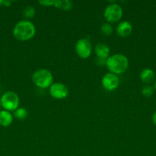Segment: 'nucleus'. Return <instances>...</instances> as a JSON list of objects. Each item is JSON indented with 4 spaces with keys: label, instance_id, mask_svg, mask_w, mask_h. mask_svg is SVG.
I'll use <instances>...</instances> for the list:
<instances>
[{
    "label": "nucleus",
    "instance_id": "nucleus-1",
    "mask_svg": "<svg viewBox=\"0 0 156 156\" xmlns=\"http://www.w3.org/2000/svg\"><path fill=\"white\" fill-rule=\"evenodd\" d=\"M35 34V27L33 23L28 20L20 21L13 30V35L17 40L21 41H28Z\"/></svg>",
    "mask_w": 156,
    "mask_h": 156
},
{
    "label": "nucleus",
    "instance_id": "nucleus-2",
    "mask_svg": "<svg viewBox=\"0 0 156 156\" xmlns=\"http://www.w3.org/2000/svg\"><path fill=\"white\" fill-rule=\"evenodd\" d=\"M106 66L111 73L122 74L128 69V59L122 54H115L109 56Z\"/></svg>",
    "mask_w": 156,
    "mask_h": 156
},
{
    "label": "nucleus",
    "instance_id": "nucleus-3",
    "mask_svg": "<svg viewBox=\"0 0 156 156\" xmlns=\"http://www.w3.org/2000/svg\"><path fill=\"white\" fill-rule=\"evenodd\" d=\"M32 81L38 88H47L53 84V76L49 70L41 69L33 73Z\"/></svg>",
    "mask_w": 156,
    "mask_h": 156
},
{
    "label": "nucleus",
    "instance_id": "nucleus-4",
    "mask_svg": "<svg viewBox=\"0 0 156 156\" xmlns=\"http://www.w3.org/2000/svg\"><path fill=\"white\" fill-rule=\"evenodd\" d=\"M1 106L8 111H15L18 108L19 98L15 92L12 91H6L2 94L1 99Z\"/></svg>",
    "mask_w": 156,
    "mask_h": 156
},
{
    "label": "nucleus",
    "instance_id": "nucleus-5",
    "mask_svg": "<svg viewBox=\"0 0 156 156\" xmlns=\"http://www.w3.org/2000/svg\"><path fill=\"white\" fill-rule=\"evenodd\" d=\"M123 12L121 6L118 4L109 5L104 11V17L109 23H115L122 18Z\"/></svg>",
    "mask_w": 156,
    "mask_h": 156
},
{
    "label": "nucleus",
    "instance_id": "nucleus-6",
    "mask_svg": "<svg viewBox=\"0 0 156 156\" xmlns=\"http://www.w3.org/2000/svg\"><path fill=\"white\" fill-rule=\"evenodd\" d=\"M76 53L82 59H87L90 56L92 52V45L87 38L80 39L76 42L75 46Z\"/></svg>",
    "mask_w": 156,
    "mask_h": 156
},
{
    "label": "nucleus",
    "instance_id": "nucleus-7",
    "mask_svg": "<svg viewBox=\"0 0 156 156\" xmlns=\"http://www.w3.org/2000/svg\"><path fill=\"white\" fill-rule=\"evenodd\" d=\"M50 94L55 99H64L68 95V88L61 82L53 83L49 88Z\"/></svg>",
    "mask_w": 156,
    "mask_h": 156
},
{
    "label": "nucleus",
    "instance_id": "nucleus-8",
    "mask_svg": "<svg viewBox=\"0 0 156 156\" xmlns=\"http://www.w3.org/2000/svg\"><path fill=\"white\" fill-rule=\"evenodd\" d=\"M102 85L106 91H113L119 86V79L116 74L111 73H106L102 79Z\"/></svg>",
    "mask_w": 156,
    "mask_h": 156
},
{
    "label": "nucleus",
    "instance_id": "nucleus-9",
    "mask_svg": "<svg viewBox=\"0 0 156 156\" xmlns=\"http://www.w3.org/2000/svg\"><path fill=\"white\" fill-rule=\"evenodd\" d=\"M117 34L121 37H128L132 32V26L131 23L128 21H124L119 23L116 27Z\"/></svg>",
    "mask_w": 156,
    "mask_h": 156
},
{
    "label": "nucleus",
    "instance_id": "nucleus-10",
    "mask_svg": "<svg viewBox=\"0 0 156 156\" xmlns=\"http://www.w3.org/2000/svg\"><path fill=\"white\" fill-rule=\"evenodd\" d=\"M110 47L106 44H98L95 47V53H96L97 58L101 59H108L109 55H110Z\"/></svg>",
    "mask_w": 156,
    "mask_h": 156
},
{
    "label": "nucleus",
    "instance_id": "nucleus-11",
    "mask_svg": "<svg viewBox=\"0 0 156 156\" xmlns=\"http://www.w3.org/2000/svg\"><path fill=\"white\" fill-rule=\"evenodd\" d=\"M154 76L155 75H154V71L151 69H144L140 73V79L144 83L148 84L151 82L154 79Z\"/></svg>",
    "mask_w": 156,
    "mask_h": 156
},
{
    "label": "nucleus",
    "instance_id": "nucleus-12",
    "mask_svg": "<svg viewBox=\"0 0 156 156\" xmlns=\"http://www.w3.org/2000/svg\"><path fill=\"white\" fill-rule=\"evenodd\" d=\"M13 120V116L9 111H0V125L2 126H9Z\"/></svg>",
    "mask_w": 156,
    "mask_h": 156
},
{
    "label": "nucleus",
    "instance_id": "nucleus-13",
    "mask_svg": "<svg viewBox=\"0 0 156 156\" xmlns=\"http://www.w3.org/2000/svg\"><path fill=\"white\" fill-rule=\"evenodd\" d=\"M54 6L64 11H70L73 8V3L69 0H55Z\"/></svg>",
    "mask_w": 156,
    "mask_h": 156
},
{
    "label": "nucleus",
    "instance_id": "nucleus-14",
    "mask_svg": "<svg viewBox=\"0 0 156 156\" xmlns=\"http://www.w3.org/2000/svg\"><path fill=\"white\" fill-rule=\"evenodd\" d=\"M14 116L18 120H24L28 116V111L25 108H19L14 111Z\"/></svg>",
    "mask_w": 156,
    "mask_h": 156
},
{
    "label": "nucleus",
    "instance_id": "nucleus-15",
    "mask_svg": "<svg viewBox=\"0 0 156 156\" xmlns=\"http://www.w3.org/2000/svg\"><path fill=\"white\" fill-rule=\"evenodd\" d=\"M100 30L105 36H110L113 33V27L110 23H105V24H102Z\"/></svg>",
    "mask_w": 156,
    "mask_h": 156
},
{
    "label": "nucleus",
    "instance_id": "nucleus-16",
    "mask_svg": "<svg viewBox=\"0 0 156 156\" xmlns=\"http://www.w3.org/2000/svg\"><path fill=\"white\" fill-rule=\"evenodd\" d=\"M35 15V9L32 6H27L23 10V15L26 18H32Z\"/></svg>",
    "mask_w": 156,
    "mask_h": 156
},
{
    "label": "nucleus",
    "instance_id": "nucleus-17",
    "mask_svg": "<svg viewBox=\"0 0 156 156\" xmlns=\"http://www.w3.org/2000/svg\"><path fill=\"white\" fill-rule=\"evenodd\" d=\"M142 93L145 97L150 98L152 95L153 93H154V89H153L152 87L151 86H145L144 87L143 89H142Z\"/></svg>",
    "mask_w": 156,
    "mask_h": 156
},
{
    "label": "nucleus",
    "instance_id": "nucleus-18",
    "mask_svg": "<svg viewBox=\"0 0 156 156\" xmlns=\"http://www.w3.org/2000/svg\"><path fill=\"white\" fill-rule=\"evenodd\" d=\"M55 0H44V1H39V4L44 6H51L54 4Z\"/></svg>",
    "mask_w": 156,
    "mask_h": 156
},
{
    "label": "nucleus",
    "instance_id": "nucleus-19",
    "mask_svg": "<svg viewBox=\"0 0 156 156\" xmlns=\"http://www.w3.org/2000/svg\"><path fill=\"white\" fill-rule=\"evenodd\" d=\"M151 120H152V123H154V125H156V111L153 114L152 117H151Z\"/></svg>",
    "mask_w": 156,
    "mask_h": 156
},
{
    "label": "nucleus",
    "instance_id": "nucleus-20",
    "mask_svg": "<svg viewBox=\"0 0 156 156\" xmlns=\"http://www.w3.org/2000/svg\"><path fill=\"white\" fill-rule=\"evenodd\" d=\"M3 2H4V1H1L0 0V4H3Z\"/></svg>",
    "mask_w": 156,
    "mask_h": 156
},
{
    "label": "nucleus",
    "instance_id": "nucleus-21",
    "mask_svg": "<svg viewBox=\"0 0 156 156\" xmlns=\"http://www.w3.org/2000/svg\"><path fill=\"white\" fill-rule=\"evenodd\" d=\"M154 88H155V90H156V82H155V83H154Z\"/></svg>",
    "mask_w": 156,
    "mask_h": 156
},
{
    "label": "nucleus",
    "instance_id": "nucleus-22",
    "mask_svg": "<svg viewBox=\"0 0 156 156\" xmlns=\"http://www.w3.org/2000/svg\"><path fill=\"white\" fill-rule=\"evenodd\" d=\"M0 108H1V102H0Z\"/></svg>",
    "mask_w": 156,
    "mask_h": 156
}]
</instances>
